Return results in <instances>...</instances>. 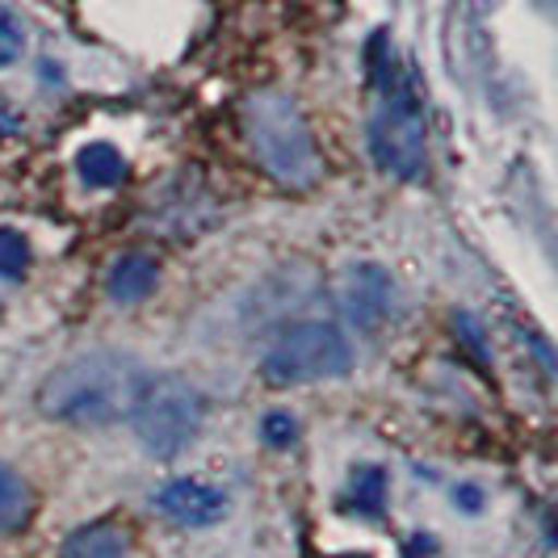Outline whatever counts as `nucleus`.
<instances>
[{
  "label": "nucleus",
  "instance_id": "1",
  "mask_svg": "<svg viewBox=\"0 0 558 558\" xmlns=\"http://www.w3.org/2000/svg\"><path fill=\"white\" fill-rule=\"evenodd\" d=\"M151 374L122 349H88L56 365L38 387V412L72 428H106L131 416Z\"/></svg>",
  "mask_w": 558,
  "mask_h": 558
},
{
  "label": "nucleus",
  "instance_id": "2",
  "mask_svg": "<svg viewBox=\"0 0 558 558\" xmlns=\"http://www.w3.org/2000/svg\"><path fill=\"white\" fill-rule=\"evenodd\" d=\"M374 88L378 101L369 113V151L383 172L399 181H412L424 172L428 156V122H424V101H420L416 76L399 68L395 51H387V38H374Z\"/></svg>",
  "mask_w": 558,
  "mask_h": 558
},
{
  "label": "nucleus",
  "instance_id": "3",
  "mask_svg": "<svg viewBox=\"0 0 558 558\" xmlns=\"http://www.w3.org/2000/svg\"><path fill=\"white\" fill-rule=\"evenodd\" d=\"M244 135H248L252 160L278 185H290V190L319 185L324 160H319V147L311 140L307 118L290 93L256 88L244 101Z\"/></svg>",
  "mask_w": 558,
  "mask_h": 558
},
{
  "label": "nucleus",
  "instance_id": "4",
  "mask_svg": "<svg viewBox=\"0 0 558 558\" xmlns=\"http://www.w3.org/2000/svg\"><path fill=\"white\" fill-rule=\"evenodd\" d=\"M202 416H206V399L181 374H156V378H147L140 399H135V408H131L140 446L151 458H160V462H168L181 449L194 446Z\"/></svg>",
  "mask_w": 558,
  "mask_h": 558
},
{
  "label": "nucleus",
  "instance_id": "5",
  "mask_svg": "<svg viewBox=\"0 0 558 558\" xmlns=\"http://www.w3.org/2000/svg\"><path fill=\"white\" fill-rule=\"evenodd\" d=\"M265 378L278 387H303V383H324L340 378L353 369V344L336 324L307 319L294 324L274 340V349L265 353Z\"/></svg>",
  "mask_w": 558,
  "mask_h": 558
},
{
  "label": "nucleus",
  "instance_id": "6",
  "mask_svg": "<svg viewBox=\"0 0 558 558\" xmlns=\"http://www.w3.org/2000/svg\"><path fill=\"white\" fill-rule=\"evenodd\" d=\"M395 299V281L383 265H353L340 281V311L353 328L378 332Z\"/></svg>",
  "mask_w": 558,
  "mask_h": 558
},
{
  "label": "nucleus",
  "instance_id": "7",
  "mask_svg": "<svg viewBox=\"0 0 558 558\" xmlns=\"http://www.w3.org/2000/svg\"><path fill=\"white\" fill-rule=\"evenodd\" d=\"M156 508L185 530H210L227 517V496L202 478H172L156 492Z\"/></svg>",
  "mask_w": 558,
  "mask_h": 558
},
{
  "label": "nucleus",
  "instance_id": "8",
  "mask_svg": "<svg viewBox=\"0 0 558 558\" xmlns=\"http://www.w3.org/2000/svg\"><path fill=\"white\" fill-rule=\"evenodd\" d=\"M156 286H160V260L147 256V252H126V256L110 269V281H106L110 299L113 303H122V307L143 303Z\"/></svg>",
  "mask_w": 558,
  "mask_h": 558
},
{
  "label": "nucleus",
  "instance_id": "9",
  "mask_svg": "<svg viewBox=\"0 0 558 558\" xmlns=\"http://www.w3.org/2000/svg\"><path fill=\"white\" fill-rule=\"evenodd\" d=\"M59 558H135V542L113 521H93L84 530L68 533Z\"/></svg>",
  "mask_w": 558,
  "mask_h": 558
},
{
  "label": "nucleus",
  "instance_id": "10",
  "mask_svg": "<svg viewBox=\"0 0 558 558\" xmlns=\"http://www.w3.org/2000/svg\"><path fill=\"white\" fill-rule=\"evenodd\" d=\"M76 172L93 190H113V185L126 181V160L113 143H84L76 151Z\"/></svg>",
  "mask_w": 558,
  "mask_h": 558
},
{
  "label": "nucleus",
  "instance_id": "11",
  "mask_svg": "<svg viewBox=\"0 0 558 558\" xmlns=\"http://www.w3.org/2000/svg\"><path fill=\"white\" fill-rule=\"evenodd\" d=\"M34 517V492L22 475H13L9 466H0V537L26 530Z\"/></svg>",
  "mask_w": 558,
  "mask_h": 558
},
{
  "label": "nucleus",
  "instance_id": "12",
  "mask_svg": "<svg viewBox=\"0 0 558 558\" xmlns=\"http://www.w3.org/2000/svg\"><path fill=\"white\" fill-rule=\"evenodd\" d=\"M383 500H387V475L378 466H362L349 478V508L353 512H365V517H378L383 512Z\"/></svg>",
  "mask_w": 558,
  "mask_h": 558
},
{
  "label": "nucleus",
  "instance_id": "13",
  "mask_svg": "<svg viewBox=\"0 0 558 558\" xmlns=\"http://www.w3.org/2000/svg\"><path fill=\"white\" fill-rule=\"evenodd\" d=\"M29 269V244L22 231L0 227V278H22Z\"/></svg>",
  "mask_w": 558,
  "mask_h": 558
},
{
  "label": "nucleus",
  "instance_id": "14",
  "mask_svg": "<svg viewBox=\"0 0 558 558\" xmlns=\"http://www.w3.org/2000/svg\"><path fill=\"white\" fill-rule=\"evenodd\" d=\"M260 437H265V446L290 449L299 441V420L290 416V412H269V416L260 420Z\"/></svg>",
  "mask_w": 558,
  "mask_h": 558
},
{
  "label": "nucleus",
  "instance_id": "15",
  "mask_svg": "<svg viewBox=\"0 0 558 558\" xmlns=\"http://www.w3.org/2000/svg\"><path fill=\"white\" fill-rule=\"evenodd\" d=\"M22 47H26V29L9 9H0V68H9L13 59L22 56Z\"/></svg>",
  "mask_w": 558,
  "mask_h": 558
},
{
  "label": "nucleus",
  "instance_id": "16",
  "mask_svg": "<svg viewBox=\"0 0 558 558\" xmlns=\"http://www.w3.org/2000/svg\"><path fill=\"white\" fill-rule=\"evenodd\" d=\"M17 131H22V113L0 101V140H9V135H17Z\"/></svg>",
  "mask_w": 558,
  "mask_h": 558
},
{
  "label": "nucleus",
  "instance_id": "17",
  "mask_svg": "<svg viewBox=\"0 0 558 558\" xmlns=\"http://www.w3.org/2000/svg\"><path fill=\"white\" fill-rule=\"evenodd\" d=\"M336 558H369V555H336Z\"/></svg>",
  "mask_w": 558,
  "mask_h": 558
},
{
  "label": "nucleus",
  "instance_id": "18",
  "mask_svg": "<svg viewBox=\"0 0 558 558\" xmlns=\"http://www.w3.org/2000/svg\"><path fill=\"white\" fill-rule=\"evenodd\" d=\"M0 311H4V307H0Z\"/></svg>",
  "mask_w": 558,
  "mask_h": 558
}]
</instances>
